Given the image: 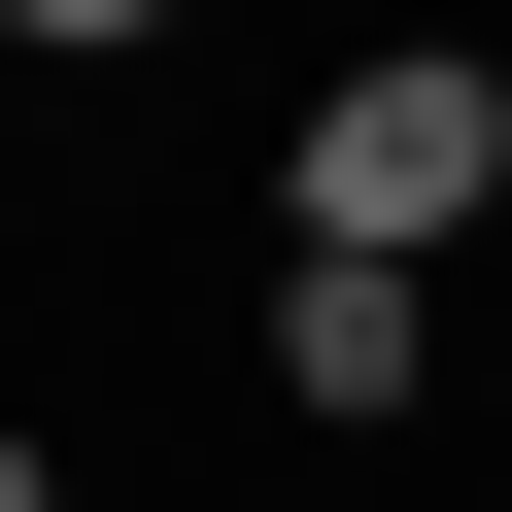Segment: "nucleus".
Masks as SVG:
<instances>
[{"label": "nucleus", "mask_w": 512, "mask_h": 512, "mask_svg": "<svg viewBox=\"0 0 512 512\" xmlns=\"http://www.w3.org/2000/svg\"><path fill=\"white\" fill-rule=\"evenodd\" d=\"M0 35H35V69H137V35H171V0H0Z\"/></svg>", "instance_id": "7ed1b4c3"}, {"label": "nucleus", "mask_w": 512, "mask_h": 512, "mask_svg": "<svg viewBox=\"0 0 512 512\" xmlns=\"http://www.w3.org/2000/svg\"><path fill=\"white\" fill-rule=\"evenodd\" d=\"M274 410L308 444H410L444 410V274H410V239H308V274H274Z\"/></svg>", "instance_id": "f03ea898"}, {"label": "nucleus", "mask_w": 512, "mask_h": 512, "mask_svg": "<svg viewBox=\"0 0 512 512\" xmlns=\"http://www.w3.org/2000/svg\"><path fill=\"white\" fill-rule=\"evenodd\" d=\"M274 205H308V239H410V274H444V239L512 205V35H376V69H308Z\"/></svg>", "instance_id": "f257e3e1"}]
</instances>
